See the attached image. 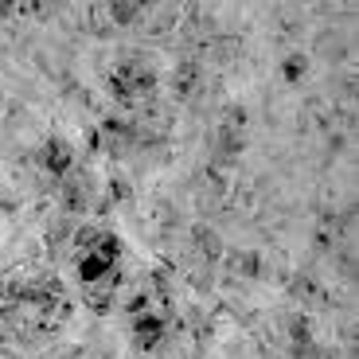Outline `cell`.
<instances>
[{"label":"cell","instance_id":"6da1fadb","mask_svg":"<svg viewBox=\"0 0 359 359\" xmlns=\"http://www.w3.org/2000/svg\"><path fill=\"white\" fill-rule=\"evenodd\" d=\"M109 86H114V94L121 102H137V98H144V94L156 86V71L144 63V59H126V63L114 71Z\"/></svg>","mask_w":359,"mask_h":359},{"label":"cell","instance_id":"7a4b0ae2","mask_svg":"<svg viewBox=\"0 0 359 359\" xmlns=\"http://www.w3.org/2000/svg\"><path fill=\"white\" fill-rule=\"evenodd\" d=\"M164 336H168V324H164V316H156V313H137V320H133V340H137V348H156Z\"/></svg>","mask_w":359,"mask_h":359},{"label":"cell","instance_id":"3957f363","mask_svg":"<svg viewBox=\"0 0 359 359\" xmlns=\"http://www.w3.org/2000/svg\"><path fill=\"white\" fill-rule=\"evenodd\" d=\"M74 164V153H71V144L59 141V137H51V141H43V168L55 172V176H67Z\"/></svg>","mask_w":359,"mask_h":359},{"label":"cell","instance_id":"277c9868","mask_svg":"<svg viewBox=\"0 0 359 359\" xmlns=\"http://www.w3.org/2000/svg\"><path fill=\"white\" fill-rule=\"evenodd\" d=\"M109 16H114V24H121V27H133V24H144V4H109Z\"/></svg>","mask_w":359,"mask_h":359},{"label":"cell","instance_id":"5b68a950","mask_svg":"<svg viewBox=\"0 0 359 359\" xmlns=\"http://www.w3.org/2000/svg\"><path fill=\"white\" fill-rule=\"evenodd\" d=\"M196 74H199V67L196 63H184L176 71V94H184V98H188L191 90H196Z\"/></svg>","mask_w":359,"mask_h":359},{"label":"cell","instance_id":"8992f818","mask_svg":"<svg viewBox=\"0 0 359 359\" xmlns=\"http://www.w3.org/2000/svg\"><path fill=\"white\" fill-rule=\"evenodd\" d=\"M281 71H285V79H289V82L305 79V71H309V59H305V55H289L285 63H281Z\"/></svg>","mask_w":359,"mask_h":359},{"label":"cell","instance_id":"52a82bcc","mask_svg":"<svg viewBox=\"0 0 359 359\" xmlns=\"http://www.w3.org/2000/svg\"><path fill=\"white\" fill-rule=\"evenodd\" d=\"M63 199H67V207H71V211H82V207H86V188H82V184H67Z\"/></svg>","mask_w":359,"mask_h":359},{"label":"cell","instance_id":"ba28073f","mask_svg":"<svg viewBox=\"0 0 359 359\" xmlns=\"http://www.w3.org/2000/svg\"><path fill=\"white\" fill-rule=\"evenodd\" d=\"M196 243L203 246V250L211 254V258H215V254H219V243H215V238H211V231H199V238H196Z\"/></svg>","mask_w":359,"mask_h":359},{"label":"cell","instance_id":"9c48e42d","mask_svg":"<svg viewBox=\"0 0 359 359\" xmlns=\"http://www.w3.org/2000/svg\"><path fill=\"white\" fill-rule=\"evenodd\" d=\"M12 12H16L12 4H0V20H4V16H12Z\"/></svg>","mask_w":359,"mask_h":359}]
</instances>
